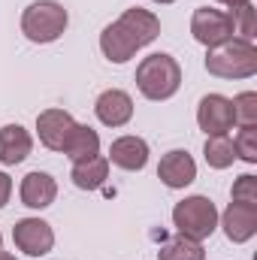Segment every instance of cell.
Listing matches in <instances>:
<instances>
[{"mask_svg":"<svg viewBox=\"0 0 257 260\" xmlns=\"http://www.w3.org/2000/svg\"><path fill=\"white\" fill-rule=\"evenodd\" d=\"M160 34V18L148 9H139L133 6L127 9L121 18H115L109 27H103L100 34V49L106 55V61L112 64H124L130 61L142 46L154 43Z\"/></svg>","mask_w":257,"mask_h":260,"instance_id":"cell-1","label":"cell"},{"mask_svg":"<svg viewBox=\"0 0 257 260\" xmlns=\"http://www.w3.org/2000/svg\"><path fill=\"white\" fill-rule=\"evenodd\" d=\"M179 85H182V67L164 52L142 58V64L136 67V88L148 100H170L179 91Z\"/></svg>","mask_w":257,"mask_h":260,"instance_id":"cell-2","label":"cell"},{"mask_svg":"<svg viewBox=\"0 0 257 260\" xmlns=\"http://www.w3.org/2000/svg\"><path fill=\"white\" fill-rule=\"evenodd\" d=\"M206 70L218 79H248L257 73V49L254 43L230 40L218 49H209Z\"/></svg>","mask_w":257,"mask_h":260,"instance_id":"cell-3","label":"cell"},{"mask_svg":"<svg viewBox=\"0 0 257 260\" xmlns=\"http://www.w3.org/2000/svg\"><path fill=\"white\" fill-rule=\"evenodd\" d=\"M173 224H176L179 236L194 239V242H203L218 227V209H215V203L209 197H188V200L176 203Z\"/></svg>","mask_w":257,"mask_h":260,"instance_id":"cell-4","label":"cell"},{"mask_svg":"<svg viewBox=\"0 0 257 260\" xmlns=\"http://www.w3.org/2000/svg\"><path fill=\"white\" fill-rule=\"evenodd\" d=\"M67 9L55 0H37L21 15V30L30 43H55L67 30Z\"/></svg>","mask_w":257,"mask_h":260,"instance_id":"cell-5","label":"cell"},{"mask_svg":"<svg viewBox=\"0 0 257 260\" xmlns=\"http://www.w3.org/2000/svg\"><path fill=\"white\" fill-rule=\"evenodd\" d=\"M191 34L197 43H203L206 49H218L224 43L233 40L236 27H233V15L230 12H221V9H197L191 18Z\"/></svg>","mask_w":257,"mask_h":260,"instance_id":"cell-6","label":"cell"},{"mask_svg":"<svg viewBox=\"0 0 257 260\" xmlns=\"http://www.w3.org/2000/svg\"><path fill=\"white\" fill-rule=\"evenodd\" d=\"M197 121H200V130L206 136H227L236 118H233V103L221 94H206L200 100V109H197Z\"/></svg>","mask_w":257,"mask_h":260,"instance_id":"cell-7","label":"cell"},{"mask_svg":"<svg viewBox=\"0 0 257 260\" xmlns=\"http://www.w3.org/2000/svg\"><path fill=\"white\" fill-rule=\"evenodd\" d=\"M12 239H15V245H18L24 254H30V257H43V254H49L52 245H55L52 227H49L46 221H40V218H21V221L12 227Z\"/></svg>","mask_w":257,"mask_h":260,"instance_id":"cell-8","label":"cell"},{"mask_svg":"<svg viewBox=\"0 0 257 260\" xmlns=\"http://www.w3.org/2000/svg\"><path fill=\"white\" fill-rule=\"evenodd\" d=\"M224 224V233L230 242H248L251 236L257 233V206L254 203H239L233 200L221 218Z\"/></svg>","mask_w":257,"mask_h":260,"instance_id":"cell-9","label":"cell"},{"mask_svg":"<svg viewBox=\"0 0 257 260\" xmlns=\"http://www.w3.org/2000/svg\"><path fill=\"white\" fill-rule=\"evenodd\" d=\"M73 127H76V121H73V115L64 112V109H46V112H40V118H37L40 142H43L46 148H52V151H61V148H64V142L70 139Z\"/></svg>","mask_w":257,"mask_h":260,"instance_id":"cell-10","label":"cell"},{"mask_svg":"<svg viewBox=\"0 0 257 260\" xmlns=\"http://www.w3.org/2000/svg\"><path fill=\"white\" fill-rule=\"evenodd\" d=\"M157 176H160V182H164L167 188L179 191V188H188L194 179H197V164H194V157L188 151H179V148H176V151H170V154L160 157Z\"/></svg>","mask_w":257,"mask_h":260,"instance_id":"cell-11","label":"cell"},{"mask_svg":"<svg viewBox=\"0 0 257 260\" xmlns=\"http://www.w3.org/2000/svg\"><path fill=\"white\" fill-rule=\"evenodd\" d=\"M94 112H97V118L106 127H124L130 118H133V100H130V94H124V91L109 88V91H103L97 97Z\"/></svg>","mask_w":257,"mask_h":260,"instance_id":"cell-12","label":"cell"},{"mask_svg":"<svg viewBox=\"0 0 257 260\" xmlns=\"http://www.w3.org/2000/svg\"><path fill=\"white\" fill-rule=\"evenodd\" d=\"M106 160H112L115 167H121V170H127V173H136V170H142V167L148 164V145H145V139H139V136H118V139L112 142Z\"/></svg>","mask_w":257,"mask_h":260,"instance_id":"cell-13","label":"cell"},{"mask_svg":"<svg viewBox=\"0 0 257 260\" xmlns=\"http://www.w3.org/2000/svg\"><path fill=\"white\" fill-rule=\"evenodd\" d=\"M30 148H34V139H30V133L21 124L0 127V164L15 167V164H21L30 154Z\"/></svg>","mask_w":257,"mask_h":260,"instance_id":"cell-14","label":"cell"},{"mask_svg":"<svg viewBox=\"0 0 257 260\" xmlns=\"http://www.w3.org/2000/svg\"><path fill=\"white\" fill-rule=\"evenodd\" d=\"M58 197V185L49 173H27L21 182V203L27 209H46Z\"/></svg>","mask_w":257,"mask_h":260,"instance_id":"cell-15","label":"cell"},{"mask_svg":"<svg viewBox=\"0 0 257 260\" xmlns=\"http://www.w3.org/2000/svg\"><path fill=\"white\" fill-rule=\"evenodd\" d=\"M61 151H64L73 164H79V160H88V157L100 154V136H97V130H91L88 124H76Z\"/></svg>","mask_w":257,"mask_h":260,"instance_id":"cell-16","label":"cell"},{"mask_svg":"<svg viewBox=\"0 0 257 260\" xmlns=\"http://www.w3.org/2000/svg\"><path fill=\"white\" fill-rule=\"evenodd\" d=\"M106 179H109V160L100 157V154L73 164V185L82 188V191H97Z\"/></svg>","mask_w":257,"mask_h":260,"instance_id":"cell-17","label":"cell"},{"mask_svg":"<svg viewBox=\"0 0 257 260\" xmlns=\"http://www.w3.org/2000/svg\"><path fill=\"white\" fill-rule=\"evenodd\" d=\"M203 154H206V164H209L212 170H227V167L236 160L233 139H227V136H209Z\"/></svg>","mask_w":257,"mask_h":260,"instance_id":"cell-18","label":"cell"},{"mask_svg":"<svg viewBox=\"0 0 257 260\" xmlns=\"http://www.w3.org/2000/svg\"><path fill=\"white\" fill-rule=\"evenodd\" d=\"M157 260H206V251H203L200 242L185 239V236H176L167 245H160Z\"/></svg>","mask_w":257,"mask_h":260,"instance_id":"cell-19","label":"cell"},{"mask_svg":"<svg viewBox=\"0 0 257 260\" xmlns=\"http://www.w3.org/2000/svg\"><path fill=\"white\" fill-rule=\"evenodd\" d=\"M233 103V118H236V124L239 127H254L257 124V94L254 91H245V94H239L236 100H230Z\"/></svg>","mask_w":257,"mask_h":260,"instance_id":"cell-20","label":"cell"},{"mask_svg":"<svg viewBox=\"0 0 257 260\" xmlns=\"http://www.w3.org/2000/svg\"><path fill=\"white\" fill-rule=\"evenodd\" d=\"M230 15H233V27H236V34H239V40L251 43V40H254V34H257L254 6H251V3H245V6H239V9H233Z\"/></svg>","mask_w":257,"mask_h":260,"instance_id":"cell-21","label":"cell"},{"mask_svg":"<svg viewBox=\"0 0 257 260\" xmlns=\"http://www.w3.org/2000/svg\"><path fill=\"white\" fill-rule=\"evenodd\" d=\"M233 148H236V157L257 164V130L254 127H242L239 136L233 139Z\"/></svg>","mask_w":257,"mask_h":260,"instance_id":"cell-22","label":"cell"},{"mask_svg":"<svg viewBox=\"0 0 257 260\" xmlns=\"http://www.w3.org/2000/svg\"><path fill=\"white\" fill-rule=\"evenodd\" d=\"M233 200L239 203H254L257 206V179L254 176H239L233 185Z\"/></svg>","mask_w":257,"mask_h":260,"instance_id":"cell-23","label":"cell"},{"mask_svg":"<svg viewBox=\"0 0 257 260\" xmlns=\"http://www.w3.org/2000/svg\"><path fill=\"white\" fill-rule=\"evenodd\" d=\"M9 194H12V179L6 173H0V209L9 203Z\"/></svg>","mask_w":257,"mask_h":260,"instance_id":"cell-24","label":"cell"},{"mask_svg":"<svg viewBox=\"0 0 257 260\" xmlns=\"http://www.w3.org/2000/svg\"><path fill=\"white\" fill-rule=\"evenodd\" d=\"M218 3H224V6H230V9H239V6H245V3H251V0H218Z\"/></svg>","mask_w":257,"mask_h":260,"instance_id":"cell-25","label":"cell"},{"mask_svg":"<svg viewBox=\"0 0 257 260\" xmlns=\"http://www.w3.org/2000/svg\"><path fill=\"white\" fill-rule=\"evenodd\" d=\"M0 260H15L12 254H6V251H0Z\"/></svg>","mask_w":257,"mask_h":260,"instance_id":"cell-26","label":"cell"},{"mask_svg":"<svg viewBox=\"0 0 257 260\" xmlns=\"http://www.w3.org/2000/svg\"><path fill=\"white\" fill-rule=\"evenodd\" d=\"M154 3H173V0H154Z\"/></svg>","mask_w":257,"mask_h":260,"instance_id":"cell-27","label":"cell"}]
</instances>
